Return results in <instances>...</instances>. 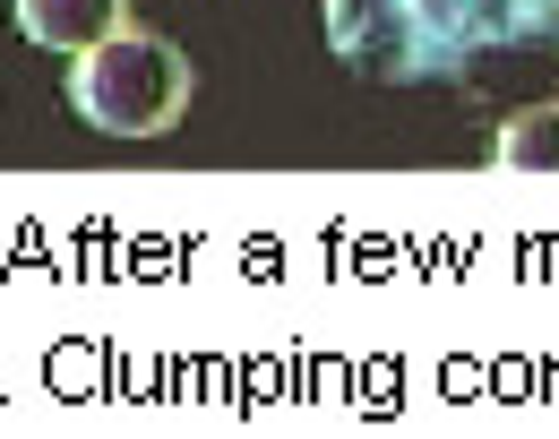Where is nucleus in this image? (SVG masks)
<instances>
[{"mask_svg": "<svg viewBox=\"0 0 559 439\" xmlns=\"http://www.w3.org/2000/svg\"><path fill=\"white\" fill-rule=\"evenodd\" d=\"M328 52L379 86L465 78L483 52L551 35V0H328Z\"/></svg>", "mask_w": 559, "mask_h": 439, "instance_id": "obj_1", "label": "nucleus"}, {"mask_svg": "<svg viewBox=\"0 0 559 439\" xmlns=\"http://www.w3.org/2000/svg\"><path fill=\"white\" fill-rule=\"evenodd\" d=\"M199 78L190 52L173 35H146V26H112L104 44H86L70 61V112L95 121L104 139H155L190 112Z\"/></svg>", "mask_w": 559, "mask_h": 439, "instance_id": "obj_2", "label": "nucleus"}, {"mask_svg": "<svg viewBox=\"0 0 559 439\" xmlns=\"http://www.w3.org/2000/svg\"><path fill=\"white\" fill-rule=\"evenodd\" d=\"M112 26H130V0H17V35L44 52H86Z\"/></svg>", "mask_w": 559, "mask_h": 439, "instance_id": "obj_3", "label": "nucleus"}, {"mask_svg": "<svg viewBox=\"0 0 559 439\" xmlns=\"http://www.w3.org/2000/svg\"><path fill=\"white\" fill-rule=\"evenodd\" d=\"M499 173H534V181H559V95L551 104H525L516 121H499V146H490Z\"/></svg>", "mask_w": 559, "mask_h": 439, "instance_id": "obj_4", "label": "nucleus"}, {"mask_svg": "<svg viewBox=\"0 0 559 439\" xmlns=\"http://www.w3.org/2000/svg\"><path fill=\"white\" fill-rule=\"evenodd\" d=\"M551 35H559V0H551Z\"/></svg>", "mask_w": 559, "mask_h": 439, "instance_id": "obj_5", "label": "nucleus"}]
</instances>
